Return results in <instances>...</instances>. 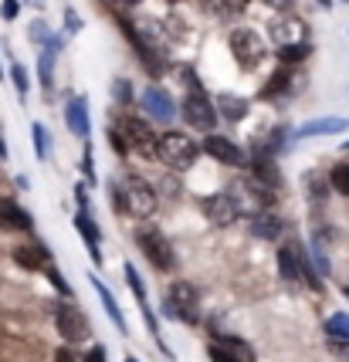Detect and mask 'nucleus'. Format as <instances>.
<instances>
[{
  "label": "nucleus",
  "instance_id": "f8f14e48",
  "mask_svg": "<svg viewBox=\"0 0 349 362\" xmlns=\"http://www.w3.org/2000/svg\"><path fill=\"white\" fill-rule=\"evenodd\" d=\"M268 31H271V41L278 47H292V45H305L309 41V28L295 14H282L278 21H271Z\"/></svg>",
  "mask_w": 349,
  "mask_h": 362
},
{
  "label": "nucleus",
  "instance_id": "e433bc0d",
  "mask_svg": "<svg viewBox=\"0 0 349 362\" xmlns=\"http://www.w3.org/2000/svg\"><path fill=\"white\" fill-rule=\"evenodd\" d=\"M305 187H309V197H319V200L326 197V180H319L316 173L305 176Z\"/></svg>",
  "mask_w": 349,
  "mask_h": 362
},
{
  "label": "nucleus",
  "instance_id": "aec40b11",
  "mask_svg": "<svg viewBox=\"0 0 349 362\" xmlns=\"http://www.w3.org/2000/svg\"><path fill=\"white\" fill-rule=\"evenodd\" d=\"M122 274H126V284L132 288V295H136V301H139V308H143V318H146V325H149V332H153V339L159 342L156 318H153V312H149V301H146V284H143V278H139V271L132 268V264H126V268H122Z\"/></svg>",
  "mask_w": 349,
  "mask_h": 362
},
{
  "label": "nucleus",
  "instance_id": "c756f323",
  "mask_svg": "<svg viewBox=\"0 0 349 362\" xmlns=\"http://www.w3.org/2000/svg\"><path fill=\"white\" fill-rule=\"evenodd\" d=\"M31 139H34V156L41 159V163H45V159H48V153H51V136H48V129L41 126V122H34L31 126Z\"/></svg>",
  "mask_w": 349,
  "mask_h": 362
},
{
  "label": "nucleus",
  "instance_id": "2eb2a0df",
  "mask_svg": "<svg viewBox=\"0 0 349 362\" xmlns=\"http://www.w3.org/2000/svg\"><path fill=\"white\" fill-rule=\"evenodd\" d=\"M349 129V119L343 115H322V119H309V122H302L295 129V136L299 139H316V136H339V132H346Z\"/></svg>",
  "mask_w": 349,
  "mask_h": 362
},
{
  "label": "nucleus",
  "instance_id": "79ce46f5",
  "mask_svg": "<svg viewBox=\"0 0 349 362\" xmlns=\"http://www.w3.org/2000/svg\"><path fill=\"white\" fill-rule=\"evenodd\" d=\"M261 4H265V7H271V11H288L295 0H261Z\"/></svg>",
  "mask_w": 349,
  "mask_h": 362
},
{
  "label": "nucleus",
  "instance_id": "37998d69",
  "mask_svg": "<svg viewBox=\"0 0 349 362\" xmlns=\"http://www.w3.org/2000/svg\"><path fill=\"white\" fill-rule=\"evenodd\" d=\"M85 362H105V346H96L92 352H88V359Z\"/></svg>",
  "mask_w": 349,
  "mask_h": 362
},
{
  "label": "nucleus",
  "instance_id": "9d476101",
  "mask_svg": "<svg viewBox=\"0 0 349 362\" xmlns=\"http://www.w3.org/2000/svg\"><path fill=\"white\" fill-rule=\"evenodd\" d=\"M139 105H143V112L149 119H156L163 126H170L176 115H180V109H176V102L170 98V92L159 88V85H149V88H146L143 98H139Z\"/></svg>",
  "mask_w": 349,
  "mask_h": 362
},
{
  "label": "nucleus",
  "instance_id": "0eeeda50",
  "mask_svg": "<svg viewBox=\"0 0 349 362\" xmlns=\"http://www.w3.org/2000/svg\"><path fill=\"white\" fill-rule=\"evenodd\" d=\"M180 115H183V122L190 129H197V132H214V126H217V109H214L210 95H204V92L187 95Z\"/></svg>",
  "mask_w": 349,
  "mask_h": 362
},
{
  "label": "nucleus",
  "instance_id": "7c9ffc66",
  "mask_svg": "<svg viewBox=\"0 0 349 362\" xmlns=\"http://www.w3.org/2000/svg\"><path fill=\"white\" fill-rule=\"evenodd\" d=\"M11 81H14V92H17V98L24 102L28 98V92H31V78H28V68L21 62H14L11 64Z\"/></svg>",
  "mask_w": 349,
  "mask_h": 362
},
{
  "label": "nucleus",
  "instance_id": "7ed1b4c3",
  "mask_svg": "<svg viewBox=\"0 0 349 362\" xmlns=\"http://www.w3.org/2000/svg\"><path fill=\"white\" fill-rule=\"evenodd\" d=\"M227 45H231V54H234V62H238L241 71H254L258 64L268 58L265 37L254 31V28H234L231 37H227Z\"/></svg>",
  "mask_w": 349,
  "mask_h": 362
},
{
  "label": "nucleus",
  "instance_id": "bb28decb",
  "mask_svg": "<svg viewBox=\"0 0 349 362\" xmlns=\"http://www.w3.org/2000/svg\"><path fill=\"white\" fill-rule=\"evenodd\" d=\"M288 88H292V71L282 64V68H275V75L268 78V85L261 88V98H278V95H285Z\"/></svg>",
  "mask_w": 349,
  "mask_h": 362
},
{
  "label": "nucleus",
  "instance_id": "393cba45",
  "mask_svg": "<svg viewBox=\"0 0 349 362\" xmlns=\"http://www.w3.org/2000/svg\"><path fill=\"white\" fill-rule=\"evenodd\" d=\"M251 234L254 237H261V240H275V237L282 234V221L275 217V214H254L251 217Z\"/></svg>",
  "mask_w": 349,
  "mask_h": 362
},
{
  "label": "nucleus",
  "instance_id": "4468645a",
  "mask_svg": "<svg viewBox=\"0 0 349 362\" xmlns=\"http://www.w3.org/2000/svg\"><path fill=\"white\" fill-rule=\"evenodd\" d=\"M204 214L217 223V227H227V223H234L241 217V210H238V204H234L231 193H210L204 200Z\"/></svg>",
  "mask_w": 349,
  "mask_h": 362
},
{
  "label": "nucleus",
  "instance_id": "423d86ee",
  "mask_svg": "<svg viewBox=\"0 0 349 362\" xmlns=\"http://www.w3.org/2000/svg\"><path fill=\"white\" fill-rule=\"evenodd\" d=\"M166 312L180 318V322L197 325L200 322V291L190 281H173L170 291H166Z\"/></svg>",
  "mask_w": 349,
  "mask_h": 362
},
{
  "label": "nucleus",
  "instance_id": "58836bf2",
  "mask_svg": "<svg viewBox=\"0 0 349 362\" xmlns=\"http://www.w3.org/2000/svg\"><path fill=\"white\" fill-rule=\"evenodd\" d=\"M55 362H85V356H81L79 349H71V346H64L55 352Z\"/></svg>",
  "mask_w": 349,
  "mask_h": 362
},
{
  "label": "nucleus",
  "instance_id": "cd10ccee",
  "mask_svg": "<svg viewBox=\"0 0 349 362\" xmlns=\"http://www.w3.org/2000/svg\"><path fill=\"white\" fill-rule=\"evenodd\" d=\"M322 332H326L329 339H349V315L346 312H333V315L326 318Z\"/></svg>",
  "mask_w": 349,
  "mask_h": 362
},
{
  "label": "nucleus",
  "instance_id": "dca6fc26",
  "mask_svg": "<svg viewBox=\"0 0 349 362\" xmlns=\"http://www.w3.org/2000/svg\"><path fill=\"white\" fill-rule=\"evenodd\" d=\"M75 230H79L81 240H85L92 264H102V251H98V240H102V234H98V223L92 221L88 206H79V210H75Z\"/></svg>",
  "mask_w": 349,
  "mask_h": 362
},
{
  "label": "nucleus",
  "instance_id": "f03ea898",
  "mask_svg": "<svg viewBox=\"0 0 349 362\" xmlns=\"http://www.w3.org/2000/svg\"><path fill=\"white\" fill-rule=\"evenodd\" d=\"M197 156H200V146L187 132H163L156 139V159L166 163L170 170H190Z\"/></svg>",
  "mask_w": 349,
  "mask_h": 362
},
{
  "label": "nucleus",
  "instance_id": "72a5a7b5",
  "mask_svg": "<svg viewBox=\"0 0 349 362\" xmlns=\"http://www.w3.org/2000/svg\"><path fill=\"white\" fill-rule=\"evenodd\" d=\"M81 173L88 183H96V163H92V142L85 139V156H81Z\"/></svg>",
  "mask_w": 349,
  "mask_h": 362
},
{
  "label": "nucleus",
  "instance_id": "20e7f679",
  "mask_svg": "<svg viewBox=\"0 0 349 362\" xmlns=\"http://www.w3.org/2000/svg\"><path fill=\"white\" fill-rule=\"evenodd\" d=\"M136 247L143 251V257L156 271H173L176 268L173 244H170V240L163 237V230H156V227H139V230H136Z\"/></svg>",
  "mask_w": 349,
  "mask_h": 362
},
{
  "label": "nucleus",
  "instance_id": "f3484780",
  "mask_svg": "<svg viewBox=\"0 0 349 362\" xmlns=\"http://www.w3.org/2000/svg\"><path fill=\"white\" fill-rule=\"evenodd\" d=\"M34 221L24 206L11 200V197H0V230H31Z\"/></svg>",
  "mask_w": 349,
  "mask_h": 362
},
{
  "label": "nucleus",
  "instance_id": "5701e85b",
  "mask_svg": "<svg viewBox=\"0 0 349 362\" xmlns=\"http://www.w3.org/2000/svg\"><path fill=\"white\" fill-rule=\"evenodd\" d=\"M278 274L285 281H302V257H299V244H285L278 247Z\"/></svg>",
  "mask_w": 349,
  "mask_h": 362
},
{
  "label": "nucleus",
  "instance_id": "473e14b6",
  "mask_svg": "<svg viewBox=\"0 0 349 362\" xmlns=\"http://www.w3.org/2000/svg\"><path fill=\"white\" fill-rule=\"evenodd\" d=\"M51 37H55V34H51L48 24H45V21H34V24H31V41H34V45L45 47V45L51 41Z\"/></svg>",
  "mask_w": 349,
  "mask_h": 362
},
{
  "label": "nucleus",
  "instance_id": "a211bd4d",
  "mask_svg": "<svg viewBox=\"0 0 349 362\" xmlns=\"http://www.w3.org/2000/svg\"><path fill=\"white\" fill-rule=\"evenodd\" d=\"M62 47H64L62 37H51L48 45L41 47V54H38V78H41L45 95H51V88H55V58H58Z\"/></svg>",
  "mask_w": 349,
  "mask_h": 362
},
{
  "label": "nucleus",
  "instance_id": "de8ad7c7",
  "mask_svg": "<svg viewBox=\"0 0 349 362\" xmlns=\"http://www.w3.org/2000/svg\"><path fill=\"white\" fill-rule=\"evenodd\" d=\"M4 78H7V71H4V64H0V81H4Z\"/></svg>",
  "mask_w": 349,
  "mask_h": 362
},
{
  "label": "nucleus",
  "instance_id": "f257e3e1",
  "mask_svg": "<svg viewBox=\"0 0 349 362\" xmlns=\"http://www.w3.org/2000/svg\"><path fill=\"white\" fill-rule=\"evenodd\" d=\"M115 204L126 210L129 217H139V221H146V217H153L156 214V189L146 183L143 176H122L119 180V187H115Z\"/></svg>",
  "mask_w": 349,
  "mask_h": 362
},
{
  "label": "nucleus",
  "instance_id": "c9c22d12",
  "mask_svg": "<svg viewBox=\"0 0 349 362\" xmlns=\"http://www.w3.org/2000/svg\"><path fill=\"white\" fill-rule=\"evenodd\" d=\"M17 14H21V0H0V17L11 24V21H17Z\"/></svg>",
  "mask_w": 349,
  "mask_h": 362
},
{
  "label": "nucleus",
  "instance_id": "ea45409f",
  "mask_svg": "<svg viewBox=\"0 0 349 362\" xmlns=\"http://www.w3.org/2000/svg\"><path fill=\"white\" fill-rule=\"evenodd\" d=\"M115 98H119L122 105H129V102H132V85H129L126 78H119V81H115Z\"/></svg>",
  "mask_w": 349,
  "mask_h": 362
},
{
  "label": "nucleus",
  "instance_id": "9b49d317",
  "mask_svg": "<svg viewBox=\"0 0 349 362\" xmlns=\"http://www.w3.org/2000/svg\"><path fill=\"white\" fill-rule=\"evenodd\" d=\"M200 153H207L210 159H217L221 166H244V149H241L234 139L217 136V132H207V139L200 142Z\"/></svg>",
  "mask_w": 349,
  "mask_h": 362
},
{
  "label": "nucleus",
  "instance_id": "c03bdc74",
  "mask_svg": "<svg viewBox=\"0 0 349 362\" xmlns=\"http://www.w3.org/2000/svg\"><path fill=\"white\" fill-rule=\"evenodd\" d=\"M119 7H136V4H143V0H115Z\"/></svg>",
  "mask_w": 349,
  "mask_h": 362
},
{
  "label": "nucleus",
  "instance_id": "3c124183",
  "mask_svg": "<svg viewBox=\"0 0 349 362\" xmlns=\"http://www.w3.org/2000/svg\"><path fill=\"white\" fill-rule=\"evenodd\" d=\"M343 149H349V139H346V142H343Z\"/></svg>",
  "mask_w": 349,
  "mask_h": 362
},
{
  "label": "nucleus",
  "instance_id": "49530a36",
  "mask_svg": "<svg viewBox=\"0 0 349 362\" xmlns=\"http://www.w3.org/2000/svg\"><path fill=\"white\" fill-rule=\"evenodd\" d=\"M0 159H7V146L4 142H0Z\"/></svg>",
  "mask_w": 349,
  "mask_h": 362
},
{
  "label": "nucleus",
  "instance_id": "412c9836",
  "mask_svg": "<svg viewBox=\"0 0 349 362\" xmlns=\"http://www.w3.org/2000/svg\"><path fill=\"white\" fill-rule=\"evenodd\" d=\"M251 173H254V183L265 189H282V173H278V166H275V159L271 156H254L251 159Z\"/></svg>",
  "mask_w": 349,
  "mask_h": 362
},
{
  "label": "nucleus",
  "instance_id": "a878e982",
  "mask_svg": "<svg viewBox=\"0 0 349 362\" xmlns=\"http://www.w3.org/2000/svg\"><path fill=\"white\" fill-rule=\"evenodd\" d=\"M204 11L217 21H231L234 14L244 11V0H204Z\"/></svg>",
  "mask_w": 349,
  "mask_h": 362
},
{
  "label": "nucleus",
  "instance_id": "ddd939ff",
  "mask_svg": "<svg viewBox=\"0 0 349 362\" xmlns=\"http://www.w3.org/2000/svg\"><path fill=\"white\" fill-rule=\"evenodd\" d=\"M64 126L71 129L79 139H92V119H88V98L85 95L68 98V105H64Z\"/></svg>",
  "mask_w": 349,
  "mask_h": 362
},
{
  "label": "nucleus",
  "instance_id": "c85d7f7f",
  "mask_svg": "<svg viewBox=\"0 0 349 362\" xmlns=\"http://www.w3.org/2000/svg\"><path fill=\"white\" fill-rule=\"evenodd\" d=\"M312 54V41H305V45H292V47H278V62L285 64H299V62H305Z\"/></svg>",
  "mask_w": 349,
  "mask_h": 362
},
{
  "label": "nucleus",
  "instance_id": "2f4dec72",
  "mask_svg": "<svg viewBox=\"0 0 349 362\" xmlns=\"http://www.w3.org/2000/svg\"><path fill=\"white\" fill-rule=\"evenodd\" d=\"M329 187H333L336 193L349 197V163H339V166L329 170Z\"/></svg>",
  "mask_w": 349,
  "mask_h": 362
},
{
  "label": "nucleus",
  "instance_id": "4be33fe9",
  "mask_svg": "<svg viewBox=\"0 0 349 362\" xmlns=\"http://www.w3.org/2000/svg\"><path fill=\"white\" fill-rule=\"evenodd\" d=\"M14 264L24 271H45L48 268V247L45 244H21L14 247Z\"/></svg>",
  "mask_w": 349,
  "mask_h": 362
},
{
  "label": "nucleus",
  "instance_id": "8fccbe9b",
  "mask_svg": "<svg viewBox=\"0 0 349 362\" xmlns=\"http://www.w3.org/2000/svg\"><path fill=\"white\" fill-rule=\"evenodd\" d=\"M166 4H183V0H166Z\"/></svg>",
  "mask_w": 349,
  "mask_h": 362
},
{
  "label": "nucleus",
  "instance_id": "a19ab883",
  "mask_svg": "<svg viewBox=\"0 0 349 362\" xmlns=\"http://www.w3.org/2000/svg\"><path fill=\"white\" fill-rule=\"evenodd\" d=\"M81 31V17L75 11H64V34H79Z\"/></svg>",
  "mask_w": 349,
  "mask_h": 362
},
{
  "label": "nucleus",
  "instance_id": "b1692460",
  "mask_svg": "<svg viewBox=\"0 0 349 362\" xmlns=\"http://www.w3.org/2000/svg\"><path fill=\"white\" fill-rule=\"evenodd\" d=\"M92 288L98 291V298H102V308L109 312L112 325H115L119 332H129V329H126V318H122V312H119V305H115V298H112V291L105 288V284H102V278H98V274H92Z\"/></svg>",
  "mask_w": 349,
  "mask_h": 362
},
{
  "label": "nucleus",
  "instance_id": "f704fd0d",
  "mask_svg": "<svg viewBox=\"0 0 349 362\" xmlns=\"http://www.w3.org/2000/svg\"><path fill=\"white\" fill-rule=\"evenodd\" d=\"M329 352L339 362H349V339H329Z\"/></svg>",
  "mask_w": 349,
  "mask_h": 362
},
{
  "label": "nucleus",
  "instance_id": "1a4fd4ad",
  "mask_svg": "<svg viewBox=\"0 0 349 362\" xmlns=\"http://www.w3.org/2000/svg\"><path fill=\"white\" fill-rule=\"evenodd\" d=\"M207 356L214 362H258L254 349L238 339V335H217L210 346H207Z\"/></svg>",
  "mask_w": 349,
  "mask_h": 362
},
{
  "label": "nucleus",
  "instance_id": "a18cd8bd",
  "mask_svg": "<svg viewBox=\"0 0 349 362\" xmlns=\"http://www.w3.org/2000/svg\"><path fill=\"white\" fill-rule=\"evenodd\" d=\"M319 4H322V7H326V11H333V0H319Z\"/></svg>",
  "mask_w": 349,
  "mask_h": 362
},
{
  "label": "nucleus",
  "instance_id": "6ab92c4d",
  "mask_svg": "<svg viewBox=\"0 0 349 362\" xmlns=\"http://www.w3.org/2000/svg\"><path fill=\"white\" fill-rule=\"evenodd\" d=\"M214 109H217V119H227V122H241L248 109H251V102L244 98V95H234V92H221L214 98Z\"/></svg>",
  "mask_w": 349,
  "mask_h": 362
},
{
  "label": "nucleus",
  "instance_id": "39448f33",
  "mask_svg": "<svg viewBox=\"0 0 349 362\" xmlns=\"http://www.w3.org/2000/svg\"><path fill=\"white\" fill-rule=\"evenodd\" d=\"M55 329H58V335L68 346H79V342H85L92 335V325H88L85 312L79 305H71V301H58L55 305Z\"/></svg>",
  "mask_w": 349,
  "mask_h": 362
},
{
  "label": "nucleus",
  "instance_id": "09e8293b",
  "mask_svg": "<svg viewBox=\"0 0 349 362\" xmlns=\"http://www.w3.org/2000/svg\"><path fill=\"white\" fill-rule=\"evenodd\" d=\"M122 362H139V359H136V356H126V359H122Z\"/></svg>",
  "mask_w": 349,
  "mask_h": 362
},
{
  "label": "nucleus",
  "instance_id": "4c0bfd02",
  "mask_svg": "<svg viewBox=\"0 0 349 362\" xmlns=\"http://www.w3.org/2000/svg\"><path fill=\"white\" fill-rule=\"evenodd\" d=\"M45 271H48V281L55 284L58 291H62L64 298H68V295H71V288H68V281H64V278H62V271H58V268H51V264H48V268H45Z\"/></svg>",
  "mask_w": 349,
  "mask_h": 362
},
{
  "label": "nucleus",
  "instance_id": "6e6552de",
  "mask_svg": "<svg viewBox=\"0 0 349 362\" xmlns=\"http://www.w3.org/2000/svg\"><path fill=\"white\" fill-rule=\"evenodd\" d=\"M122 139H126L129 149H136V153H143V156H156V132H153V126L146 122V119H139V115H122Z\"/></svg>",
  "mask_w": 349,
  "mask_h": 362
}]
</instances>
